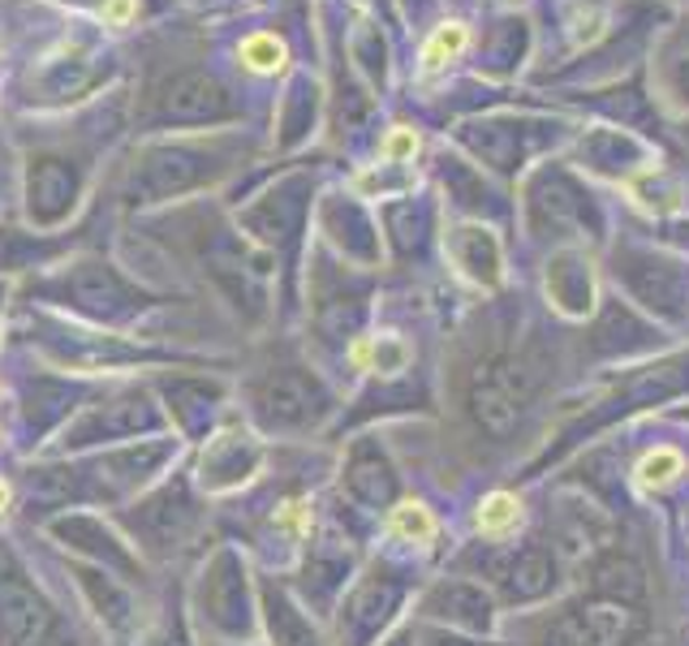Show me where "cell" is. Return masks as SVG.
<instances>
[{"instance_id":"7a4b0ae2","label":"cell","mask_w":689,"mask_h":646,"mask_svg":"<svg viewBox=\"0 0 689 646\" xmlns=\"http://www.w3.org/2000/svg\"><path fill=\"white\" fill-rule=\"evenodd\" d=\"M229 95L220 92V83H211L207 74H177L169 83H160L152 95V112L165 125H198V121H220L229 117Z\"/></svg>"},{"instance_id":"5b68a950","label":"cell","mask_w":689,"mask_h":646,"mask_svg":"<svg viewBox=\"0 0 689 646\" xmlns=\"http://www.w3.org/2000/svg\"><path fill=\"white\" fill-rule=\"evenodd\" d=\"M311 397H315V388L306 383V379H271L267 388H263V410L271 414V418H306L311 410Z\"/></svg>"},{"instance_id":"52a82bcc","label":"cell","mask_w":689,"mask_h":646,"mask_svg":"<svg viewBox=\"0 0 689 646\" xmlns=\"http://www.w3.org/2000/svg\"><path fill=\"white\" fill-rule=\"evenodd\" d=\"M466 44H470V31H466L461 22L439 26V31L427 39V48H423V70H439V65H444V61H452Z\"/></svg>"},{"instance_id":"30bf717a","label":"cell","mask_w":689,"mask_h":646,"mask_svg":"<svg viewBox=\"0 0 689 646\" xmlns=\"http://www.w3.org/2000/svg\"><path fill=\"white\" fill-rule=\"evenodd\" d=\"M242 61H246L251 70H258V74H271V70H280L285 48H280L271 35H255V39L242 44Z\"/></svg>"},{"instance_id":"277c9868","label":"cell","mask_w":689,"mask_h":646,"mask_svg":"<svg viewBox=\"0 0 689 646\" xmlns=\"http://www.w3.org/2000/svg\"><path fill=\"white\" fill-rule=\"evenodd\" d=\"M625 630V612L616 608H595L591 617H569L556 625L547 646H616Z\"/></svg>"},{"instance_id":"ba28073f","label":"cell","mask_w":689,"mask_h":646,"mask_svg":"<svg viewBox=\"0 0 689 646\" xmlns=\"http://www.w3.org/2000/svg\"><path fill=\"white\" fill-rule=\"evenodd\" d=\"M392 531L401 539H414V544H431L435 539V517H431L423 504H401L392 513Z\"/></svg>"},{"instance_id":"8fae6325","label":"cell","mask_w":689,"mask_h":646,"mask_svg":"<svg viewBox=\"0 0 689 646\" xmlns=\"http://www.w3.org/2000/svg\"><path fill=\"white\" fill-rule=\"evenodd\" d=\"M419 151V134L414 130H397V134H388V143H384V156L388 160H410Z\"/></svg>"},{"instance_id":"8992f818","label":"cell","mask_w":689,"mask_h":646,"mask_svg":"<svg viewBox=\"0 0 689 646\" xmlns=\"http://www.w3.org/2000/svg\"><path fill=\"white\" fill-rule=\"evenodd\" d=\"M517 522H521V504L509 491H492L483 504H479V531L483 535H509Z\"/></svg>"},{"instance_id":"6da1fadb","label":"cell","mask_w":689,"mask_h":646,"mask_svg":"<svg viewBox=\"0 0 689 646\" xmlns=\"http://www.w3.org/2000/svg\"><path fill=\"white\" fill-rule=\"evenodd\" d=\"M534 392V375L517 363H492L474 375V414L487 431H509Z\"/></svg>"},{"instance_id":"9c48e42d","label":"cell","mask_w":689,"mask_h":646,"mask_svg":"<svg viewBox=\"0 0 689 646\" xmlns=\"http://www.w3.org/2000/svg\"><path fill=\"white\" fill-rule=\"evenodd\" d=\"M681 470H686V462H681L677 449H660V453H651L646 462L638 465V478H642V487H664V483H673Z\"/></svg>"},{"instance_id":"4fadbf2b","label":"cell","mask_w":689,"mask_h":646,"mask_svg":"<svg viewBox=\"0 0 689 646\" xmlns=\"http://www.w3.org/2000/svg\"><path fill=\"white\" fill-rule=\"evenodd\" d=\"M4 504H9V487L0 483V513H4Z\"/></svg>"},{"instance_id":"3957f363","label":"cell","mask_w":689,"mask_h":646,"mask_svg":"<svg viewBox=\"0 0 689 646\" xmlns=\"http://www.w3.org/2000/svg\"><path fill=\"white\" fill-rule=\"evenodd\" d=\"M0 630L9 643L35 646L48 630V612L26 586H0Z\"/></svg>"},{"instance_id":"7c38bea8","label":"cell","mask_w":689,"mask_h":646,"mask_svg":"<svg viewBox=\"0 0 689 646\" xmlns=\"http://www.w3.org/2000/svg\"><path fill=\"white\" fill-rule=\"evenodd\" d=\"M130 13H134V0H108V17H112L117 26H121Z\"/></svg>"}]
</instances>
